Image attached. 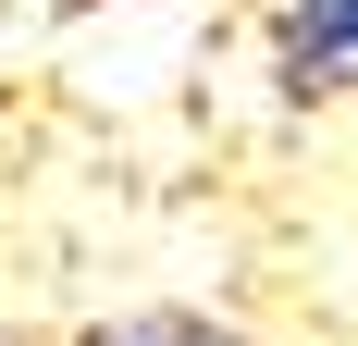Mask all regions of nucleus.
Instances as JSON below:
<instances>
[{
    "instance_id": "obj_2",
    "label": "nucleus",
    "mask_w": 358,
    "mask_h": 346,
    "mask_svg": "<svg viewBox=\"0 0 358 346\" xmlns=\"http://www.w3.org/2000/svg\"><path fill=\"white\" fill-rule=\"evenodd\" d=\"M99 346H248L235 321H198V310H136V321H111Z\"/></svg>"
},
{
    "instance_id": "obj_1",
    "label": "nucleus",
    "mask_w": 358,
    "mask_h": 346,
    "mask_svg": "<svg viewBox=\"0 0 358 346\" xmlns=\"http://www.w3.org/2000/svg\"><path fill=\"white\" fill-rule=\"evenodd\" d=\"M285 74L296 87H358V0H285Z\"/></svg>"
}]
</instances>
